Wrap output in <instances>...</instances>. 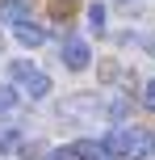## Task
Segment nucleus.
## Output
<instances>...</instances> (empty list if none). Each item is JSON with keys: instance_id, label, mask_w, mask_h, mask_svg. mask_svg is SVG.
Wrapping results in <instances>:
<instances>
[{"instance_id": "obj_1", "label": "nucleus", "mask_w": 155, "mask_h": 160, "mask_svg": "<svg viewBox=\"0 0 155 160\" xmlns=\"http://www.w3.org/2000/svg\"><path fill=\"white\" fill-rule=\"evenodd\" d=\"M59 114L63 118H75V122H97L101 118V97L97 93H71V97H63Z\"/></svg>"}, {"instance_id": "obj_2", "label": "nucleus", "mask_w": 155, "mask_h": 160, "mask_svg": "<svg viewBox=\"0 0 155 160\" xmlns=\"http://www.w3.org/2000/svg\"><path fill=\"white\" fill-rule=\"evenodd\" d=\"M139 135H143L139 127H113L105 139H101V143H105V156H130L134 160L139 156Z\"/></svg>"}, {"instance_id": "obj_3", "label": "nucleus", "mask_w": 155, "mask_h": 160, "mask_svg": "<svg viewBox=\"0 0 155 160\" xmlns=\"http://www.w3.org/2000/svg\"><path fill=\"white\" fill-rule=\"evenodd\" d=\"M63 63L71 68V72H84V68L92 63L88 42H84V38H67V42H63Z\"/></svg>"}, {"instance_id": "obj_4", "label": "nucleus", "mask_w": 155, "mask_h": 160, "mask_svg": "<svg viewBox=\"0 0 155 160\" xmlns=\"http://www.w3.org/2000/svg\"><path fill=\"white\" fill-rule=\"evenodd\" d=\"M0 21L4 25H25L30 21V4H25V0H0Z\"/></svg>"}, {"instance_id": "obj_5", "label": "nucleus", "mask_w": 155, "mask_h": 160, "mask_svg": "<svg viewBox=\"0 0 155 160\" xmlns=\"http://www.w3.org/2000/svg\"><path fill=\"white\" fill-rule=\"evenodd\" d=\"M13 34H17V42H21V47H30V51H34V47H42V42H46V30H42L38 21H25V25H17Z\"/></svg>"}, {"instance_id": "obj_6", "label": "nucleus", "mask_w": 155, "mask_h": 160, "mask_svg": "<svg viewBox=\"0 0 155 160\" xmlns=\"http://www.w3.org/2000/svg\"><path fill=\"white\" fill-rule=\"evenodd\" d=\"M25 97H30V101H46V97H50V76L38 72L30 84H25Z\"/></svg>"}, {"instance_id": "obj_7", "label": "nucleus", "mask_w": 155, "mask_h": 160, "mask_svg": "<svg viewBox=\"0 0 155 160\" xmlns=\"http://www.w3.org/2000/svg\"><path fill=\"white\" fill-rule=\"evenodd\" d=\"M71 148L80 160H105V143H97V139H75Z\"/></svg>"}, {"instance_id": "obj_8", "label": "nucleus", "mask_w": 155, "mask_h": 160, "mask_svg": "<svg viewBox=\"0 0 155 160\" xmlns=\"http://www.w3.org/2000/svg\"><path fill=\"white\" fill-rule=\"evenodd\" d=\"M8 76H13V80H25V84H30V80L38 76V68H34V59H13V63H8Z\"/></svg>"}, {"instance_id": "obj_9", "label": "nucleus", "mask_w": 155, "mask_h": 160, "mask_svg": "<svg viewBox=\"0 0 155 160\" xmlns=\"http://www.w3.org/2000/svg\"><path fill=\"white\" fill-rule=\"evenodd\" d=\"M17 143H21V131L8 127V122H0V152H13Z\"/></svg>"}, {"instance_id": "obj_10", "label": "nucleus", "mask_w": 155, "mask_h": 160, "mask_svg": "<svg viewBox=\"0 0 155 160\" xmlns=\"http://www.w3.org/2000/svg\"><path fill=\"white\" fill-rule=\"evenodd\" d=\"M134 160H155V135H151V131L139 135V156H134Z\"/></svg>"}, {"instance_id": "obj_11", "label": "nucleus", "mask_w": 155, "mask_h": 160, "mask_svg": "<svg viewBox=\"0 0 155 160\" xmlns=\"http://www.w3.org/2000/svg\"><path fill=\"white\" fill-rule=\"evenodd\" d=\"M88 25H92L97 34L105 30V4H92V8H88Z\"/></svg>"}, {"instance_id": "obj_12", "label": "nucleus", "mask_w": 155, "mask_h": 160, "mask_svg": "<svg viewBox=\"0 0 155 160\" xmlns=\"http://www.w3.org/2000/svg\"><path fill=\"white\" fill-rule=\"evenodd\" d=\"M17 105V93H13V84H0V114H8Z\"/></svg>"}, {"instance_id": "obj_13", "label": "nucleus", "mask_w": 155, "mask_h": 160, "mask_svg": "<svg viewBox=\"0 0 155 160\" xmlns=\"http://www.w3.org/2000/svg\"><path fill=\"white\" fill-rule=\"evenodd\" d=\"M46 160H80V156H75V148H71V143H67V148H50Z\"/></svg>"}, {"instance_id": "obj_14", "label": "nucleus", "mask_w": 155, "mask_h": 160, "mask_svg": "<svg viewBox=\"0 0 155 160\" xmlns=\"http://www.w3.org/2000/svg\"><path fill=\"white\" fill-rule=\"evenodd\" d=\"M143 105H147V110H155V80H147V84H143Z\"/></svg>"}, {"instance_id": "obj_15", "label": "nucleus", "mask_w": 155, "mask_h": 160, "mask_svg": "<svg viewBox=\"0 0 155 160\" xmlns=\"http://www.w3.org/2000/svg\"><path fill=\"white\" fill-rule=\"evenodd\" d=\"M122 114H126V101H122V97H113V101H109V118H122Z\"/></svg>"}, {"instance_id": "obj_16", "label": "nucleus", "mask_w": 155, "mask_h": 160, "mask_svg": "<svg viewBox=\"0 0 155 160\" xmlns=\"http://www.w3.org/2000/svg\"><path fill=\"white\" fill-rule=\"evenodd\" d=\"M139 42H143V51H147V55H155V34H143Z\"/></svg>"}, {"instance_id": "obj_17", "label": "nucleus", "mask_w": 155, "mask_h": 160, "mask_svg": "<svg viewBox=\"0 0 155 160\" xmlns=\"http://www.w3.org/2000/svg\"><path fill=\"white\" fill-rule=\"evenodd\" d=\"M0 51H4V38H0Z\"/></svg>"}]
</instances>
